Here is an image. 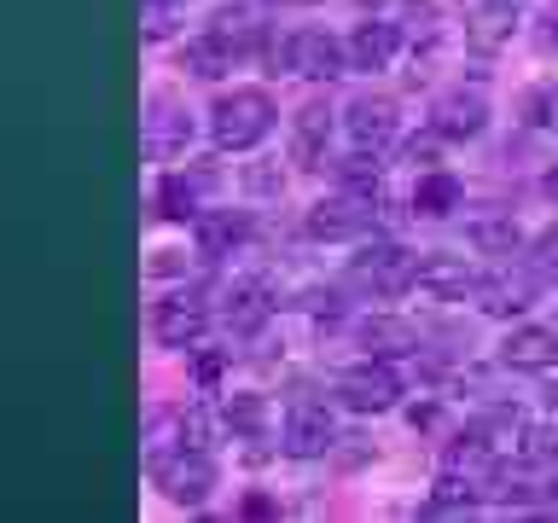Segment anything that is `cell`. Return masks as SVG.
<instances>
[{
	"label": "cell",
	"instance_id": "cell-33",
	"mask_svg": "<svg viewBox=\"0 0 558 523\" xmlns=\"http://www.w3.org/2000/svg\"><path fill=\"white\" fill-rule=\"evenodd\" d=\"M401 17H408L413 29H425V35H436V7H430V0H408V7H401Z\"/></svg>",
	"mask_w": 558,
	"mask_h": 523
},
{
	"label": "cell",
	"instance_id": "cell-26",
	"mask_svg": "<svg viewBox=\"0 0 558 523\" xmlns=\"http://www.w3.org/2000/svg\"><path fill=\"white\" fill-rule=\"evenodd\" d=\"M157 216H163V221L198 216V192L186 186V174H169V181H157Z\"/></svg>",
	"mask_w": 558,
	"mask_h": 523
},
{
	"label": "cell",
	"instance_id": "cell-4",
	"mask_svg": "<svg viewBox=\"0 0 558 523\" xmlns=\"http://www.w3.org/2000/svg\"><path fill=\"white\" fill-rule=\"evenodd\" d=\"M151 477L174 506H198L216 488V465L204 460V448H174V453H151Z\"/></svg>",
	"mask_w": 558,
	"mask_h": 523
},
{
	"label": "cell",
	"instance_id": "cell-38",
	"mask_svg": "<svg viewBox=\"0 0 558 523\" xmlns=\"http://www.w3.org/2000/svg\"><path fill=\"white\" fill-rule=\"evenodd\" d=\"M541 192H547V198H553V204H558V163H553V169H547V174H541Z\"/></svg>",
	"mask_w": 558,
	"mask_h": 523
},
{
	"label": "cell",
	"instance_id": "cell-27",
	"mask_svg": "<svg viewBox=\"0 0 558 523\" xmlns=\"http://www.w3.org/2000/svg\"><path fill=\"white\" fill-rule=\"evenodd\" d=\"M338 181H343L349 192H373V198H378V151L355 146V151L338 163Z\"/></svg>",
	"mask_w": 558,
	"mask_h": 523
},
{
	"label": "cell",
	"instance_id": "cell-14",
	"mask_svg": "<svg viewBox=\"0 0 558 523\" xmlns=\"http://www.w3.org/2000/svg\"><path fill=\"white\" fill-rule=\"evenodd\" d=\"M396 52H401V24H390V17H366L349 35V64L355 70H390Z\"/></svg>",
	"mask_w": 558,
	"mask_h": 523
},
{
	"label": "cell",
	"instance_id": "cell-29",
	"mask_svg": "<svg viewBox=\"0 0 558 523\" xmlns=\"http://www.w3.org/2000/svg\"><path fill=\"white\" fill-rule=\"evenodd\" d=\"M174 12H181V0H140V35H146V41L174 35Z\"/></svg>",
	"mask_w": 558,
	"mask_h": 523
},
{
	"label": "cell",
	"instance_id": "cell-30",
	"mask_svg": "<svg viewBox=\"0 0 558 523\" xmlns=\"http://www.w3.org/2000/svg\"><path fill=\"white\" fill-rule=\"evenodd\" d=\"M436 157H442V134H436V129H430V134H413V139H408V163H425V169H430Z\"/></svg>",
	"mask_w": 558,
	"mask_h": 523
},
{
	"label": "cell",
	"instance_id": "cell-17",
	"mask_svg": "<svg viewBox=\"0 0 558 523\" xmlns=\"http://www.w3.org/2000/svg\"><path fill=\"white\" fill-rule=\"evenodd\" d=\"M361 343H366V355H378V361H401V355H413V349H418V331L401 320V314H366V320H361Z\"/></svg>",
	"mask_w": 558,
	"mask_h": 523
},
{
	"label": "cell",
	"instance_id": "cell-24",
	"mask_svg": "<svg viewBox=\"0 0 558 523\" xmlns=\"http://www.w3.org/2000/svg\"><path fill=\"white\" fill-rule=\"evenodd\" d=\"M518 244H523L518 221H471V251L477 256H512Z\"/></svg>",
	"mask_w": 558,
	"mask_h": 523
},
{
	"label": "cell",
	"instance_id": "cell-13",
	"mask_svg": "<svg viewBox=\"0 0 558 523\" xmlns=\"http://www.w3.org/2000/svg\"><path fill=\"white\" fill-rule=\"evenodd\" d=\"M326 146H331V111H326V99H308L291 122V157L303 169H326L331 163Z\"/></svg>",
	"mask_w": 558,
	"mask_h": 523
},
{
	"label": "cell",
	"instance_id": "cell-34",
	"mask_svg": "<svg viewBox=\"0 0 558 523\" xmlns=\"http://www.w3.org/2000/svg\"><path fill=\"white\" fill-rule=\"evenodd\" d=\"M244 186H251V192H279V169H244Z\"/></svg>",
	"mask_w": 558,
	"mask_h": 523
},
{
	"label": "cell",
	"instance_id": "cell-25",
	"mask_svg": "<svg viewBox=\"0 0 558 523\" xmlns=\"http://www.w3.org/2000/svg\"><path fill=\"white\" fill-rule=\"evenodd\" d=\"M221 413H227V425H233L239 436H256L262 425H268V401H262L256 390H233Z\"/></svg>",
	"mask_w": 558,
	"mask_h": 523
},
{
	"label": "cell",
	"instance_id": "cell-32",
	"mask_svg": "<svg viewBox=\"0 0 558 523\" xmlns=\"http://www.w3.org/2000/svg\"><path fill=\"white\" fill-rule=\"evenodd\" d=\"M547 111H553V94H547V87H535V94H523V122H530V129H541V122H553Z\"/></svg>",
	"mask_w": 558,
	"mask_h": 523
},
{
	"label": "cell",
	"instance_id": "cell-16",
	"mask_svg": "<svg viewBox=\"0 0 558 523\" xmlns=\"http://www.w3.org/2000/svg\"><path fill=\"white\" fill-rule=\"evenodd\" d=\"M244 239H251V216H244V209H209V216H198V256L221 262V256H233Z\"/></svg>",
	"mask_w": 558,
	"mask_h": 523
},
{
	"label": "cell",
	"instance_id": "cell-9",
	"mask_svg": "<svg viewBox=\"0 0 558 523\" xmlns=\"http://www.w3.org/2000/svg\"><path fill=\"white\" fill-rule=\"evenodd\" d=\"M535 296H541V268H500V273L477 279V308L488 320H512Z\"/></svg>",
	"mask_w": 558,
	"mask_h": 523
},
{
	"label": "cell",
	"instance_id": "cell-1",
	"mask_svg": "<svg viewBox=\"0 0 558 523\" xmlns=\"http://www.w3.org/2000/svg\"><path fill=\"white\" fill-rule=\"evenodd\" d=\"M268 129H274V99L262 87H233L209 111V134H216L221 151H251L268 139Z\"/></svg>",
	"mask_w": 558,
	"mask_h": 523
},
{
	"label": "cell",
	"instance_id": "cell-5",
	"mask_svg": "<svg viewBox=\"0 0 558 523\" xmlns=\"http://www.w3.org/2000/svg\"><path fill=\"white\" fill-rule=\"evenodd\" d=\"M401 396V378L390 373V361L366 355L361 366H349V373H338V401L349 413H390Z\"/></svg>",
	"mask_w": 558,
	"mask_h": 523
},
{
	"label": "cell",
	"instance_id": "cell-12",
	"mask_svg": "<svg viewBox=\"0 0 558 523\" xmlns=\"http://www.w3.org/2000/svg\"><path fill=\"white\" fill-rule=\"evenodd\" d=\"M343 129H349V139H355V146L384 151V146L396 139V129H401L396 99H384V94H355V99H349V111H343Z\"/></svg>",
	"mask_w": 558,
	"mask_h": 523
},
{
	"label": "cell",
	"instance_id": "cell-10",
	"mask_svg": "<svg viewBox=\"0 0 558 523\" xmlns=\"http://www.w3.org/2000/svg\"><path fill=\"white\" fill-rule=\"evenodd\" d=\"M430 129L442 134V139H477L488 129L483 87H448V94L430 105Z\"/></svg>",
	"mask_w": 558,
	"mask_h": 523
},
{
	"label": "cell",
	"instance_id": "cell-11",
	"mask_svg": "<svg viewBox=\"0 0 558 523\" xmlns=\"http://www.w3.org/2000/svg\"><path fill=\"white\" fill-rule=\"evenodd\" d=\"M279 442H286L291 460H320V453L338 442V425H331V413L320 408V401H296V408L286 413Z\"/></svg>",
	"mask_w": 558,
	"mask_h": 523
},
{
	"label": "cell",
	"instance_id": "cell-15",
	"mask_svg": "<svg viewBox=\"0 0 558 523\" xmlns=\"http://www.w3.org/2000/svg\"><path fill=\"white\" fill-rule=\"evenodd\" d=\"M500 361L512 366V373H547V366L558 361V331H547V326H518V331H506Z\"/></svg>",
	"mask_w": 558,
	"mask_h": 523
},
{
	"label": "cell",
	"instance_id": "cell-22",
	"mask_svg": "<svg viewBox=\"0 0 558 523\" xmlns=\"http://www.w3.org/2000/svg\"><path fill=\"white\" fill-rule=\"evenodd\" d=\"M262 320H268V285L244 279V285L227 291V326H233V331H256Z\"/></svg>",
	"mask_w": 558,
	"mask_h": 523
},
{
	"label": "cell",
	"instance_id": "cell-36",
	"mask_svg": "<svg viewBox=\"0 0 558 523\" xmlns=\"http://www.w3.org/2000/svg\"><path fill=\"white\" fill-rule=\"evenodd\" d=\"M268 512H274L268 495H251V500H244V518H268Z\"/></svg>",
	"mask_w": 558,
	"mask_h": 523
},
{
	"label": "cell",
	"instance_id": "cell-37",
	"mask_svg": "<svg viewBox=\"0 0 558 523\" xmlns=\"http://www.w3.org/2000/svg\"><path fill=\"white\" fill-rule=\"evenodd\" d=\"M198 378H204V384H216V378H221V361H216V355H204V361H198Z\"/></svg>",
	"mask_w": 558,
	"mask_h": 523
},
{
	"label": "cell",
	"instance_id": "cell-35",
	"mask_svg": "<svg viewBox=\"0 0 558 523\" xmlns=\"http://www.w3.org/2000/svg\"><path fill=\"white\" fill-rule=\"evenodd\" d=\"M151 268H157V273H181V251H157Z\"/></svg>",
	"mask_w": 558,
	"mask_h": 523
},
{
	"label": "cell",
	"instance_id": "cell-40",
	"mask_svg": "<svg viewBox=\"0 0 558 523\" xmlns=\"http://www.w3.org/2000/svg\"><path fill=\"white\" fill-rule=\"evenodd\" d=\"M547 495H553V500H558V477H553V488H547Z\"/></svg>",
	"mask_w": 558,
	"mask_h": 523
},
{
	"label": "cell",
	"instance_id": "cell-8",
	"mask_svg": "<svg viewBox=\"0 0 558 523\" xmlns=\"http://www.w3.org/2000/svg\"><path fill=\"white\" fill-rule=\"evenodd\" d=\"M349 279H355L361 291H373V296H390L401 285H413V262H408L401 244L378 239V244H361V256L349 262Z\"/></svg>",
	"mask_w": 558,
	"mask_h": 523
},
{
	"label": "cell",
	"instance_id": "cell-21",
	"mask_svg": "<svg viewBox=\"0 0 558 523\" xmlns=\"http://www.w3.org/2000/svg\"><path fill=\"white\" fill-rule=\"evenodd\" d=\"M512 29H518V7L512 0H488V7L477 12V24H471V47L495 52V47L512 41Z\"/></svg>",
	"mask_w": 558,
	"mask_h": 523
},
{
	"label": "cell",
	"instance_id": "cell-39",
	"mask_svg": "<svg viewBox=\"0 0 558 523\" xmlns=\"http://www.w3.org/2000/svg\"><path fill=\"white\" fill-rule=\"evenodd\" d=\"M286 7H314V0H286Z\"/></svg>",
	"mask_w": 558,
	"mask_h": 523
},
{
	"label": "cell",
	"instance_id": "cell-19",
	"mask_svg": "<svg viewBox=\"0 0 558 523\" xmlns=\"http://www.w3.org/2000/svg\"><path fill=\"white\" fill-rule=\"evenodd\" d=\"M460 209V181H453L448 169H425L418 174V186H413V216H425V221H442Z\"/></svg>",
	"mask_w": 558,
	"mask_h": 523
},
{
	"label": "cell",
	"instance_id": "cell-31",
	"mask_svg": "<svg viewBox=\"0 0 558 523\" xmlns=\"http://www.w3.org/2000/svg\"><path fill=\"white\" fill-rule=\"evenodd\" d=\"M530 262H535L541 273H558V227H547V233L535 239V256Z\"/></svg>",
	"mask_w": 558,
	"mask_h": 523
},
{
	"label": "cell",
	"instance_id": "cell-28",
	"mask_svg": "<svg viewBox=\"0 0 558 523\" xmlns=\"http://www.w3.org/2000/svg\"><path fill=\"white\" fill-rule=\"evenodd\" d=\"M518 460H530V465L558 460V425H523V436H518Z\"/></svg>",
	"mask_w": 558,
	"mask_h": 523
},
{
	"label": "cell",
	"instance_id": "cell-20",
	"mask_svg": "<svg viewBox=\"0 0 558 523\" xmlns=\"http://www.w3.org/2000/svg\"><path fill=\"white\" fill-rule=\"evenodd\" d=\"M146 111H151L146 117V139H151V146H186V139H192V117L169 94H151Z\"/></svg>",
	"mask_w": 558,
	"mask_h": 523
},
{
	"label": "cell",
	"instance_id": "cell-23",
	"mask_svg": "<svg viewBox=\"0 0 558 523\" xmlns=\"http://www.w3.org/2000/svg\"><path fill=\"white\" fill-rule=\"evenodd\" d=\"M477 506V477H465V471H448L436 477V495H430V512H471Z\"/></svg>",
	"mask_w": 558,
	"mask_h": 523
},
{
	"label": "cell",
	"instance_id": "cell-6",
	"mask_svg": "<svg viewBox=\"0 0 558 523\" xmlns=\"http://www.w3.org/2000/svg\"><path fill=\"white\" fill-rule=\"evenodd\" d=\"M209 331V303L198 291H169L163 303L151 308V338L163 349H192Z\"/></svg>",
	"mask_w": 558,
	"mask_h": 523
},
{
	"label": "cell",
	"instance_id": "cell-2",
	"mask_svg": "<svg viewBox=\"0 0 558 523\" xmlns=\"http://www.w3.org/2000/svg\"><path fill=\"white\" fill-rule=\"evenodd\" d=\"M268 59H274L279 70L308 76V82H338L343 70H355V64H349V41H338V35H326V29H296V35H286V41L268 47Z\"/></svg>",
	"mask_w": 558,
	"mask_h": 523
},
{
	"label": "cell",
	"instance_id": "cell-7",
	"mask_svg": "<svg viewBox=\"0 0 558 523\" xmlns=\"http://www.w3.org/2000/svg\"><path fill=\"white\" fill-rule=\"evenodd\" d=\"M413 291L430 296V303H460V296H477V273H471L465 256L430 251L413 262Z\"/></svg>",
	"mask_w": 558,
	"mask_h": 523
},
{
	"label": "cell",
	"instance_id": "cell-18",
	"mask_svg": "<svg viewBox=\"0 0 558 523\" xmlns=\"http://www.w3.org/2000/svg\"><path fill=\"white\" fill-rule=\"evenodd\" d=\"M233 59H239V47L227 41L221 29H204V35H192V41H186V52H181V64L192 70V76H204V82H221L227 70H233Z\"/></svg>",
	"mask_w": 558,
	"mask_h": 523
},
{
	"label": "cell",
	"instance_id": "cell-3",
	"mask_svg": "<svg viewBox=\"0 0 558 523\" xmlns=\"http://www.w3.org/2000/svg\"><path fill=\"white\" fill-rule=\"evenodd\" d=\"M373 192H338V198H320L308 209V221H303V233L308 239H320V244H355L373 233Z\"/></svg>",
	"mask_w": 558,
	"mask_h": 523
}]
</instances>
